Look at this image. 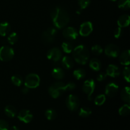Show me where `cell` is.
Wrapping results in <instances>:
<instances>
[{
    "label": "cell",
    "mask_w": 130,
    "mask_h": 130,
    "mask_svg": "<svg viewBox=\"0 0 130 130\" xmlns=\"http://www.w3.org/2000/svg\"><path fill=\"white\" fill-rule=\"evenodd\" d=\"M51 18L57 29H63L69 22V16L66 10L60 6H56L52 10Z\"/></svg>",
    "instance_id": "6da1fadb"
},
{
    "label": "cell",
    "mask_w": 130,
    "mask_h": 130,
    "mask_svg": "<svg viewBox=\"0 0 130 130\" xmlns=\"http://www.w3.org/2000/svg\"><path fill=\"white\" fill-rule=\"evenodd\" d=\"M72 55L75 61L81 65H85L90 58V52L86 46L81 44L74 48L72 50Z\"/></svg>",
    "instance_id": "7a4b0ae2"
},
{
    "label": "cell",
    "mask_w": 130,
    "mask_h": 130,
    "mask_svg": "<svg viewBox=\"0 0 130 130\" xmlns=\"http://www.w3.org/2000/svg\"><path fill=\"white\" fill-rule=\"evenodd\" d=\"M67 90L68 88H67V84L58 81V82L54 83L50 86L48 92L52 98L57 99Z\"/></svg>",
    "instance_id": "3957f363"
},
{
    "label": "cell",
    "mask_w": 130,
    "mask_h": 130,
    "mask_svg": "<svg viewBox=\"0 0 130 130\" xmlns=\"http://www.w3.org/2000/svg\"><path fill=\"white\" fill-rule=\"evenodd\" d=\"M25 86L30 88H36L40 84V77L38 74L31 73L28 74L25 79Z\"/></svg>",
    "instance_id": "277c9868"
},
{
    "label": "cell",
    "mask_w": 130,
    "mask_h": 130,
    "mask_svg": "<svg viewBox=\"0 0 130 130\" xmlns=\"http://www.w3.org/2000/svg\"><path fill=\"white\" fill-rule=\"evenodd\" d=\"M14 50L8 46H3L0 48V60L7 62L13 58L14 56Z\"/></svg>",
    "instance_id": "5b68a950"
},
{
    "label": "cell",
    "mask_w": 130,
    "mask_h": 130,
    "mask_svg": "<svg viewBox=\"0 0 130 130\" xmlns=\"http://www.w3.org/2000/svg\"><path fill=\"white\" fill-rule=\"evenodd\" d=\"M95 89V83L93 79H87L83 84V91L87 95L88 100H92V95Z\"/></svg>",
    "instance_id": "8992f818"
},
{
    "label": "cell",
    "mask_w": 130,
    "mask_h": 130,
    "mask_svg": "<svg viewBox=\"0 0 130 130\" xmlns=\"http://www.w3.org/2000/svg\"><path fill=\"white\" fill-rule=\"evenodd\" d=\"M57 34V30L54 27H49L42 34V39L43 41L46 44L53 43L55 39Z\"/></svg>",
    "instance_id": "52a82bcc"
},
{
    "label": "cell",
    "mask_w": 130,
    "mask_h": 130,
    "mask_svg": "<svg viewBox=\"0 0 130 130\" xmlns=\"http://www.w3.org/2000/svg\"><path fill=\"white\" fill-rule=\"evenodd\" d=\"M67 107L71 111H75L77 110L79 107L80 102L78 97L74 95H69L66 100Z\"/></svg>",
    "instance_id": "ba28073f"
},
{
    "label": "cell",
    "mask_w": 130,
    "mask_h": 130,
    "mask_svg": "<svg viewBox=\"0 0 130 130\" xmlns=\"http://www.w3.org/2000/svg\"><path fill=\"white\" fill-rule=\"evenodd\" d=\"M46 55L48 59L54 62H57L59 61L62 58V53L59 48L55 47V48H51L47 52Z\"/></svg>",
    "instance_id": "9c48e42d"
},
{
    "label": "cell",
    "mask_w": 130,
    "mask_h": 130,
    "mask_svg": "<svg viewBox=\"0 0 130 130\" xmlns=\"http://www.w3.org/2000/svg\"><path fill=\"white\" fill-rule=\"evenodd\" d=\"M120 50L119 47L114 44H109L105 47V53L107 57L115 58L119 56Z\"/></svg>",
    "instance_id": "30bf717a"
},
{
    "label": "cell",
    "mask_w": 130,
    "mask_h": 130,
    "mask_svg": "<svg viewBox=\"0 0 130 130\" xmlns=\"http://www.w3.org/2000/svg\"><path fill=\"white\" fill-rule=\"evenodd\" d=\"M63 36L66 39H69V40H75L78 37V32L75 28L72 27H68L63 29Z\"/></svg>",
    "instance_id": "8fae6325"
},
{
    "label": "cell",
    "mask_w": 130,
    "mask_h": 130,
    "mask_svg": "<svg viewBox=\"0 0 130 130\" xmlns=\"http://www.w3.org/2000/svg\"><path fill=\"white\" fill-rule=\"evenodd\" d=\"M93 31V25L91 22H85L81 25L79 28V34L86 37L90 35Z\"/></svg>",
    "instance_id": "7c38bea8"
},
{
    "label": "cell",
    "mask_w": 130,
    "mask_h": 130,
    "mask_svg": "<svg viewBox=\"0 0 130 130\" xmlns=\"http://www.w3.org/2000/svg\"><path fill=\"white\" fill-rule=\"evenodd\" d=\"M18 118L20 121L25 123H29L32 120L33 115L31 112L27 109H23L19 112Z\"/></svg>",
    "instance_id": "4fadbf2b"
},
{
    "label": "cell",
    "mask_w": 130,
    "mask_h": 130,
    "mask_svg": "<svg viewBox=\"0 0 130 130\" xmlns=\"http://www.w3.org/2000/svg\"><path fill=\"white\" fill-rule=\"evenodd\" d=\"M118 90H119V86L116 83L112 82L110 83L105 86V95L109 97H113L116 95L117 93L118 92Z\"/></svg>",
    "instance_id": "5bb4252c"
},
{
    "label": "cell",
    "mask_w": 130,
    "mask_h": 130,
    "mask_svg": "<svg viewBox=\"0 0 130 130\" xmlns=\"http://www.w3.org/2000/svg\"><path fill=\"white\" fill-rule=\"evenodd\" d=\"M121 71L119 67L114 64L109 65L106 69L107 76L112 77H116L120 75Z\"/></svg>",
    "instance_id": "9a60e30c"
},
{
    "label": "cell",
    "mask_w": 130,
    "mask_h": 130,
    "mask_svg": "<svg viewBox=\"0 0 130 130\" xmlns=\"http://www.w3.org/2000/svg\"><path fill=\"white\" fill-rule=\"evenodd\" d=\"M119 62L124 66H128L130 62V52L129 50L124 51L119 56Z\"/></svg>",
    "instance_id": "2e32d148"
},
{
    "label": "cell",
    "mask_w": 130,
    "mask_h": 130,
    "mask_svg": "<svg viewBox=\"0 0 130 130\" xmlns=\"http://www.w3.org/2000/svg\"><path fill=\"white\" fill-rule=\"evenodd\" d=\"M130 17L128 15L124 14V15H121L118 20V24L119 27L123 28L128 26L129 24Z\"/></svg>",
    "instance_id": "e0dca14e"
},
{
    "label": "cell",
    "mask_w": 130,
    "mask_h": 130,
    "mask_svg": "<svg viewBox=\"0 0 130 130\" xmlns=\"http://www.w3.org/2000/svg\"><path fill=\"white\" fill-rule=\"evenodd\" d=\"M11 30V26L7 22H3L0 23V36H6L10 33Z\"/></svg>",
    "instance_id": "ac0fdd59"
},
{
    "label": "cell",
    "mask_w": 130,
    "mask_h": 130,
    "mask_svg": "<svg viewBox=\"0 0 130 130\" xmlns=\"http://www.w3.org/2000/svg\"><path fill=\"white\" fill-rule=\"evenodd\" d=\"M52 75L55 79L60 80L64 77V71L60 67H55L52 70Z\"/></svg>",
    "instance_id": "d6986e66"
},
{
    "label": "cell",
    "mask_w": 130,
    "mask_h": 130,
    "mask_svg": "<svg viewBox=\"0 0 130 130\" xmlns=\"http://www.w3.org/2000/svg\"><path fill=\"white\" fill-rule=\"evenodd\" d=\"M62 66L66 69H72L74 66V61L72 58L68 56L63 57L62 59Z\"/></svg>",
    "instance_id": "ffe728a7"
},
{
    "label": "cell",
    "mask_w": 130,
    "mask_h": 130,
    "mask_svg": "<svg viewBox=\"0 0 130 130\" xmlns=\"http://www.w3.org/2000/svg\"><path fill=\"white\" fill-rule=\"evenodd\" d=\"M121 99L125 102L129 104L130 102V88L128 86L124 88L121 92Z\"/></svg>",
    "instance_id": "44dd1931"
},
{
    "label": "cell",
    "mask_w": 130,
    "mask_h": 130,
    "mask_svg": "<svg viewBox=\"0 0 130 130\" xmlns=\"http://www.w3.org/2000/svg\"><path fill=\"white\" fill-rule=\"evenodd\" d=\"M89 66L93 71H99L101 69V62L97 58H93L90 61Z\"/></svg>",
    "instance_id": "7402d4cb"
},
{
    "label": "cell",
    "mask_w": 130,
    "mask_h": 130,
    "mask_svg": "<svg viewBox=\"0 0 130 130\" xmlns=\"http://www.w3.org/2000/svg\"><path fill=\"white\" fill-rule=\"evenodd\" d=\"M5 113L9 118H14L17 114V110L12 105H7L5 108Z\"/></svg>",
    "instance_id": "603a6c76"
},
{
    "label": "cell",
    "mask_w": 130,
    "mask_h": 130,
    "mask_svg": "<svg viewBox=\"0 0 130 130\" xmlns=\"http://www.w3.org/2000/svg\"><path fill=\"white\" fill-rule=\"evenodd\" d=\"M91 114V110L87 107H82L79 110V116L82 118H87Z\"/></svg>",
    "instance_id": "cb8c5ba5"
},
{
    "label": "cell",
    "mask_w": 130,
    "mask_h": 130,
    "mask_svg": "<svg viewBox=\"0 0 130 130\" xmlns=\"http://www.w3.org/2000/svg\"><path fill=\"white\" fill-rule=\"evenodd\" d=\"M73 75L75 78L77 80H80L83 79L86 76V72L83 69H77L75 70L73 72Z\"/></svg>",
    "instance_id": "d4e9b609"
},
{
    "label": "cell",
    "mask_w": 130,
    "mask_h": 130,
    "mask_svg": "<svg viewBox=\"0 0 130 130\" xmlns=\"http://www.w3.org/2000/svg\"><path fill=\"white\" fill-rule=\"evenodd\" d=\"M44 115H45L46 118L48 120L52 121L54 120L57 118V114L55 110H53V109H50L46 110L45 112H44Z\"/></svg>",
    "instance_id": "484cf974"
},
{
    "label": "cell",
    "mask_w": 130,
    "mask_h": 130,
    "mask_svg": "<svg viewBox=\"0 0 130 130\" xmlns=\"http://www.w3.org/2000/svg\"><path fill=\"white\" fill-rule=\"evenodd\" d=\"M130 112V106L129 104H124L119 109V114L122 116H126Z\"/></svg>",
    "instance_id": "4316f807"
},
{
    "label": "cell",
    "mask_w": 130,
    "mask_h": 130,
    "mask_svg": "<svg viewBox=\"0 0 130 130\" xmlns=\"http://www.w3.org/2000/svg\"><path fill=\"white\" fill-rule=\"evenodd\" d=\"M62 48L63 52L66 53H70L72 52L74 49L73 45L70 42H63L62 44Z\"/></svg>",
    "instance_id": "83f0119b"
},
{
    "label": "cell",
    "mask_w": 130,
    "mask_h": 130,
    "mask_svg": "<svg viewBox=\"0 0 130 130\" xmlns=\"http://www.w3.org/2000/svg\"><path fill=\"white\" fill-rule=\"evenodd\" d=\"M118 6L121 9L128 10L130 7V1L129 0H119Z\"/></svg>",
    "instance_id": "f1b7e54d"
},
{
    "label": "cell",
    "mask_w": 130,
    "mask_h": 130,
    "mask_svg": "<svg viewBox=\"0 0 130 130\" xmlns=\"http://www.w3.org/2000/svg\"><path fill=\"white\" fill-rule=\"evenodd\" d=\"M11 80L12 83L17 86H20L23 83L22 77L19 76V75H14V76H13L11 77Z\"/></svg>",
    "instance_id": "f546056e"
},
{
    "label": "cell",
    "mask_w": 130,
    "mask_h": 130,
    "mask_svg": "<svg viewBox=\"0 0 130 130\" xmlns=\"http://www.w3.org/2000/svg\"><path fill=\"white\" fill-rule=\"evenodd\" d=\"M106 100V97H105V95H99L95 99V104L96 105H102L104 104Z\"/></svg>",
    "instance_id": "4dcf8cb0"
},
{
    "label": "cell",
    "mask_w": 130,
    "mask_h": 130,
    "mask_svg": "<svg viewBox=\"0 0 130 130\" xmlns=\"http://www.w3.org/2000/svg\"><path fill=\"white\" fill-rule=\"evenodd\" d=\"M8 41L10 44H14L18 40V35L16 32H13L8 37Z\"/></svg>",
    "instance_id": "1f68e13d"
},
{
    "label": "cell",
    "mask_w": 130,
    "mask_h": 130,
    "mask_svg": "<svg viewBox=\"0 0 130 130\" xmlns=\"http://www.w3.org/2000/svg\"><path fill=\"white\" fill-rule=\"evenodd\" d=\"M91 52L93 54L96 55H100L102 54L103 52V49L100 45L98 44H95V45L93 46L91 48Z\"/></svg>",
    "instance_id": "d6a6232c"
},
{
    "label": "cell",
    "mask_w": 130,
    "mask_h": 130,
    "mask_svg": "<svg viewBox=\"0 0 130 130\" xmlns=\"http://www.w3.org/2000/svg\"><path fill=\"white\" fill-rule=\"evenodd\" d=\"M123 76L124 79L128 83H129L130 81V69L128 67H126L123 69Z\"/></svg>",
    "instance_id": "836d02e7"
},
{
    "label": "cell",
    "mask_w": 130,
    "mask_h": 130,
    "mask_svg": "<svg viewBox=\"0 0 130 130\" xmlns=\"http://www.w3.org/2000/svg\"><path fill=\"white\" fill-rule=\"evenodd\" d=\"M91 0H78V4L81 10L86 8L90 4Z\"/></svg>",
    "instance_id": "e575fe53"
},
{
    "label": "cell",
    "mask_w": 130,
    "mask_h": 130,
    "mask_svg": "<svg viewBox=\"0 0 130 130\" xmlns=\"http://www.w3.org/2000/svg\"><path fill=\"white\" fill-rule=\"evenodd\" d=\"M9 124L6 121L0 119V130H9Z\"/></svg>",
    "instance_id": "d590c367"
},
{
    "label": "cell",
    "mask_w": 130,
    "mask_h": 130,
    "mask_svg": "<svg viewBox=\"0 0 130 130\" xmlns=\"http://www.w3.org/2000/svg\"><path fill=\"white\" fill-rule=\"evenodd\" d=\"M122 32H122V29L121 27H118L114 30V37H115L116 38H117V39H118V38H119L121 36Z\"/></svg>",
    "instance_id": "8d00e7d4"
},
{
    "label": "cell",
    "mask_w": 130,
    "mask_h": 130,
    "mask_svg": "<svg viewBox=\"0 0 130 130\" xmlns=\"http://www.w3.org/2000/svg\"><path fill=\"white\" fill-rule=\"evenodd\" d=\"M107 77V74L106 73H104V72H101L99 74H98L97 77H96V79L99 81H102L104 80H105Z\"/></svg>",
    "instance_id": "74e56055"
},
{
    "label": "cell",
    "mask_w": 130,
    "mask_h": 130,
    "mask_svg": "<svg viewBox=\"0 0 130 130\" xmlns=\"http://www.w3.org/2000/svg\"><path fill=\"white\" fill-rule=\"evenodd\" d=\"M67 88H68V90H69V91H72V90H74V89L76 88V85H75L74 83H72V82L68 83L67 84Z\"/></svg>",
    "instance_id": "f35d334b"
},
{
    "label": "cell",
    "mask_w": 130,
    "mask_h": 130,
    "mask_svg": "<svg viewBox=\"0 0 130 130\" xmlns=\"http://www.w3.org/2000/svg\"><path fill=\"white\" fill-rule=\"evenodd\" d=\"M22 92L24 94H27L29 92V88L26 87V86H25V87H24V88H22Z\"/></svg>",
    "instance_id": "ab89813d"
},
{
    "label": "cell",
    "mask_w": 130,
    "mask_h": 130,
    "mask_svg": "<svg viewBox=\"0 0 130 130\" xmlns=\"http://www.w3.org/2000/svg\"><path fill=\"white\" fill-rule=\"evenodd\" d=\"M9 129H10V130H19V128L17 126H11V128H9Z\"/></svg>",
    "instance_id": "60d3db41"
},
{
    "label": "cell",
    "mask_w": 130,
    "mask_h": 130,
    "mask_svg": "<svg viewBox=\"0 0 130 130\" xmlns=\"http://www.w3.org/2000/svg\"><path fill=\"white\" fill-rule=\"evenodd\" d=\"M77 14H80V13H81V11H79V10H78V11H77Z\"/></svg>",
    "instance_id": "b9f144b4"
},
{
    "label": "cell",
    "mask_w": 130,
    "mask_h": 130,
    "mask_svg": "<svg viewBox=\"0 0 130 130\" xmlns=\"http://www.w3.org/2000/svg\"><path fill=\"white\" fill-rule=\"evenodd\" d=\"M110 1H116V0H110Z\"/></svg>",
    "instance_id": "7bdbcfd3"
}]
</instances>
